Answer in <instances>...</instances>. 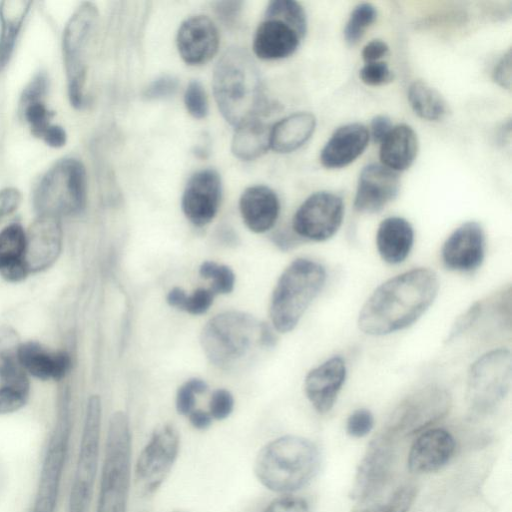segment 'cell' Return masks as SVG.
<instances>
[{
	"label": "cell",
	"instance_id": "obj_1",
	"mask_svg": "<svg viewBox=\"0 0 512 512\" xmlns=\"http://www.w3.org/2000/svg\"><path fill=\"white\" fill-rule=\"evenodd\" d=\"M438 290L437 274L428 268H414L390 278L364 303L358 316V327L372 336L403 330L425 313Z\"/></svg>",
	"mask_w": 512,
	"mask_h": 512
},
{
	"label": "cell",
	"instance_id": "obj_2",
	"mask_svg": "<svg viewBox=\"0 0 512 512\" xmlns=\"http://www.w3.org/2000/svg\"><path fill=\"white\" fill-rule=\"evenodd\" d=\"M212 86L220 113L234 127L259 118L269 106L260 71L241 47H230L219 58Z\"/></svg>",
	"mask_w": 512,
	"mask_h": 512
},
{
	"label": "cell",
	"instance_id": "obj_3",
	"mask_svg": "<svg viewBox=\"0 0 512 512\" xmlns=\"http://www.w3.org/2000/svg\"><path fill=\"white\" fill-rule=\"evenodd\" d=\"M200 342L214 366L233 370L247 363L260 349L274 347L277 337L266 322L232 310L211 318L202 329Z\"/></svg>",
	"mask_w": 512,
	"mask_h": 512
},
{
	"label": "cell",
	"instance_id": "obj_4",
	"mask_svg": "<svg viewBox=\"0 0 512 512\" xmlns=\"http://www.w3.org/2000/svg\"><path fill=\"white\" fill-rule=\"evenodd\" d=\"M320 456L310 440L285 435L265 444L258 452L254 473L267 489L290 493L306 486L317 474Z\"/></svg>",
	"mask_w": 512,
	"mask_h": 512
},
{
	"label": "cell",
	"instance_id": "obj_5",
	"mask_svg": "<svg viewBox=\"0 0 512 512\" xmlns=\"http://www.w3.org/2000/svg\"><path fill=\"white\" fill-rule=\"evenodd\" d=\"M326 281V270L318 262L297 258L280 275L273 290L269 315L275 330H293Z\"/></svg>",
	"mask_w": 512,
	"mask_h": 512
},
{
	"label": "cell",
	"instance_id": "obj_6",
	"mask_svg": "<svg viewBox=\"0 0 512 512\" xmlns=\"http://www.w3.org/2000/svg\"><path fill=\"white\" fill-rule=\"evenodd\" d=\"M132 440L129 418L115 412L109 421L96 512H127Z\"/></svg>",
	"mask_w": 512,
	"mask_h": 512
},
{
	"label": "cell",
	"instance_id": "obj_7",
	"mask_svg": "<svg viewBox=\"0 0 512 512\" xmlns=\"http://www.w3.org/2000/svg\"><path fill=\"white\" fill-rule=\"evenodd\" d=\"M87 176L84 165L75 158L55 163L39 181L33 197L38 215L59 218L80 213L86 205Z\"/></svg>",
	"mask_w": 512,
	"mask_h": 512
},
{
	"label": "cell",
	"instance_id": "obj_8",
	"mask_svg": "<svg viewBox=\"0 0 512 512\" xmlns=\"http://www.w3.org/2000/svg\"><path fill=\"white\" fill-rule=\"evenodd\" d=\"M98 21V10L92 2H83L68 20L62 37L64 65L70 103L79 109L84 105L86 54Z\"/></svg>",
	"mask_w": 512,
	"mask_h": 512
},
{
	"label": "cell",
	"instance_id": "obj_9",
	"mask_svg": "<svg viewBox=\"0 0 512 512\" xmlns=\"http://www.w3.org/2000/svg\"><path fill=\"white\" fill-rule=\"evenodd\" d=\"M512 360L509 350L500 348L485 353L470 367L467 378V402L478 413L493 409L508 394Z\"/></svg>",
	"mask_w": 512,
	"mask_h": 512
},
{
	"label": "cell",
	"instance_id": "obj_10",
	"mask_svg": "<svg viewBox=\"0 0 512 512\" xmlns=\"http://www.w3.org/2000/svg\"><path fill=\"white\" fill-rule=\"evenodd\" d=\"M101 415V400L93 395L87 403L68 512H89L98 469Z\"/></svg>",
	"mask_w": 512,
	"mask_h": 512
},
{
	"label": "cell",
	"instance_id": "obj_11",
	"mask_svg": "<svg viewBox=\"0 0 512 512\" xmlns=\"http://www.w3.org/2000/svg\"><path fill=\"white\" fill-rule=\"evenodd\" d=\"M71 430L68 397H61L58 418L44 456L32 512H54Z\"/></svg>",
	"mask_w": 512,
	"mask_h": 512
},
{
	"label": "cell",
	"instance_id": "obj_12",
	"mask_svg": "<svg viewBox=\"0 0 512 512\" xmlns=\"http://www.w3.org/2000/svg\"><path fill=\"white\" fill-rule=\"evenodd\" d=\"M449 407L446 390L433 385L424 387L399 404L384 433L390 437L415 434L441 419Z\"/></svg>",
	"mask_w": 512,
	"mask_h": 512
},
{
	"label": "cell",
	"instance_id": "obj_13",
	"mask_svg": "<svg viewBox=\"0 0 512 512\" xmlns=\"http://www.w3.org/2000/svg\"><path fill=\"white\" fill-rule=\"evenodd\" d=\"M180 436L172 424L155 428L135 465V478L143 492L154 493L171 471L179 453Z\"/></svg>",
	"mask_w": 512,
	"mask_h": 512
},
{
	"label": "cell",
	"instance_id": "obj_14",
	"mask_svg": "<svg viewBox=\"0 0 512 512\" xmlns=\"http://www.w3.org/2000/svg\"><path fill=\"white\" fill-rule=\"evenodd\" d=\"M343 217L342 198L332 192L319 191L299 206L292 220V228L299 238L325 241L338 231Z\"/></svg>",
	"mask_w": 512,
	"mask_h": 512
},
{
	"label": "cell",
	"instance_id": "obj_15",
	"mask_svg": "<svg viewBox=\"0 0 512 512\" xmlns=\"http://www.w3.org/2000/svg\"><path fill=\"white\" fill-rule=\"evenodd\" d=\"M391 438L383 432L370 443L359 464L351 488L350 497L353 500L365 503L382 490L392 465Z\"/></svg>",
	"mask_w": 512,
	"mask_h": 512
},
{
	"label": "cell",
	"instance_id": "obj_16",
	"mask_svg": "<svg viewBox=\"0 0 512 512\" xmlns=\"http://www.w3.org/2000/svg\"><path fill=\"white\" fill-rule=\"evenodd\" d=\"M221 194V178L216 170L195 172L182 194L181 207L185 217L197 227L209 224L218 212Z\"/></svg>",
	"mask_w": 512,
	"mask_h": 512
},
{
	"label": "cell",
	"instance_id": "obj_17",
	"mask_svg": "<svg viewBox=\"0 0 512 512\" xmlns=\"http://www.w3.org/2000/svg\"><path fill=\"white\" fill-rule=\"evenodd\" d=\"M219 42L216 25L205 15L185 19L176 34L178 53L191 66H199L211 60L218 51Z\"/></svg>",
	"mask_w": 512,
	"mask_h": 512
},
{
	"label": "cell",
	"instance_id": "obj_18",
	"mask_svg": "<svg viewBox=\"0 0 512 512\" xmlns=\"http://www.w3.org/2000/svg\"><path fill=\"white\" fill-rule=\"evenodd\" d=\"M400 189L397 172L382 164H369L358 179L354 207L362 213H375L393 201Z\"/></svg>",
	"mask_w": 512,
	"mask_h": 512
},
{
	"label": "cell",
	"instance_id": "obj_19",
	"mask_svg": "<svg viewBox=\"0 0 512 512\" xmlns=\"http://www.w3.org/2000/svg\"><path fill=\"white\" fill-rule=\"evenodd\" d=\"M441 252L442 261L450 270L469 272L477 269L485 253L482 227L474 221L463 223L446 239Z\"/></svg>",
	"mask_w": 512,
	"mask_h": 512
},
{
	"label": "cell",
	"instance_id": "obj_20",
	"mask_svg": "<svg viewBox=\"0 0 512 512\" xmlns=\"http://www.w3.org/2000/svg\"><path fill=\"white\" fill-rule=\"evenodd\" d=\"M62 238L59 218L38 215L26 233V264L29 273L45 270L57 260Z\"/></svg>",
	"mask_w": 512,
	"mask_h": 512
},
{
	"label": "cell",
	"instance_id": "obj_21",
	"mask_svg": "<svg viewBox=\"0 0 512 512\" xmlns=\"http://www.w3.org/2000/svg\"><path fill=\"white\" fill-rule=\"evenodd\" d=\"M346 378V365L340 356H334L308 372L304 381L305 394L321 414L333 407Z\"/></svg>",
	"mask_w": 512,
	"mask_h": 512
},
{
	"label": "cell",
	"instance_id": "obj_22",
	"mask_svg": "<svg viewBox=\"0 0 512 512\" xmlns=\"http://www.w3.org/2000/svg\"><path fill=\"white\" fill-rule=\"evenodd\" d=\"M455 450L453 436L445 429L435 428L423 432L412 444L407 464L414 473H430L441 469Z\"/></svg>",
	"mask_w": 512,
	"mask_h": 512
},
{
	"label": "cell",
	"instance_id": "obj_23",
	"mask_svg": "<svg viewBox=\"0 0 512 512\" xmlns=\"http://www.w3.org/2000/svg\"><path fill=\"white\" fill-rule=\"evenodd\" d=\"M303 38L287 23L272 17H264L258 25L252 49L262 60H279L291 56Z\"/></svg>",
	"mask_w": 512,
	"mask_h": 512
},
{
	"label": "cell",
	"instance_id": "obj_24",
	"mask_svg": "<svg viewBox=\"0 0 512 512\" xmlns=\"http://www.w3.org/2000/svg\"><path fill=\"white\" fill-rule=\"evenodd\" d=\"M369 131L361 123L345 124L334 131L320 153L321 164L329 169L343 168L366 149Z\"/></svg>",
	"mask_w": 512,
	"mask_h": 512
},
{
	"label": "cell",
	"instance_id": "obj_25",
	"mask_svg": "<svg viewBox=\"0 0 512 512\" xmlns=\"http://www.w3.org/2000/svg\"><path fill=\"white\" fill-rule=\"evenodd\" d=\"M239 211L249 230L264 233L275 225L279 217V198L268 186H250L240 196Z\"/></svg>",
	"mask_w": 512,
	"mask_h": 512
},
{
	"label": "cell",
	"instance_id": "obj_26",
	"mask_svg": "<svg viewBox=\"0 0 512 512\" xmlns=\"http://www.w3.org/2000/svg\"><path fill=\"white\" fill-rule=\"evenodd\" d=\"M18 357L26 372L42 380H60L71 367V357L67 352L50 351L35 341L21 344Z\"/></svg>",
	"mask_w": 512,
	"mask_h": 512
},
{
	"label": "cell",
	"instance_id": "obj_27",
	"mask_svg": "<svg viewBox=\"0 0 512 512\" xmlns=\"http://www.w3.org/2000/svg\"><path fill=\"white\" fill-rule=\"evenodd\" d=\"M414 242V230L404 218H385L378 226L376 246L381 258L389 264H399L409 255Z\"/></svg>",
	"mask_w": 512,
	"mask_h": 512
},
{
	"label": "cell",
	"instance_id": "obj_28",
	"mask_svg": "<svg viewBox=\"0 0 512 512\" xmlns=\"http://www.w3.org/2000/svg\"><path fill=\"white\" fill-rule=\"evenodd\" d=\"M418 153V138L407 124L393 126L380 143L381 164L395 172L408 169Z\"/></svg>",
	"mask_w": 512,
	"mask_h": 512
},
{
	"label": "cell",
	"instance_id": "obj_29",
	"mask_svg": "<svg viewBox=\"0 0 512 512\" xmlns=\"http://www.w3.org/2000/svg\"><path fill=\"white\" fill-rule=\"evenodd\" d=\"M315 127L313 114L293 113L271 126L270 148L277 153H291L310 139Z\"/></svg>",
	"mask_w": 512,
	"mask_h": 512
},
{
	"label": "cell",
	"instance_id": "obj_30",
	"mask_svg": "<svg viewBox=\"0 0 512 512\" xmlns=\"http://www.w3.org/2000/svg\"><path fill=\"white\" fill-rule=\"evenodd\" d=\"M26 264V233L13 223L0 232V274L11 282L23 280L28 274Z\"/></svg>",
	"mask_w": 512,
	"mask_h": 512
},
{
	"label": "cell",
	"instance_id": "obj_31",
	"mask_svg": "<svg viewBox=\"0 0 512 512\" xmlns=\"http://www.w3.org/2000/svg\"><path fill=\"white\" fill-rule=\"evenodd\" d=\"M270 134L271 125L259 118L249 120L235 127L231 152L239 160H255L270 149Z\"/></svg>",
	"mask_w": 512,
	"mask_h": 512
},
{
	"label": "cell",
	"instance_id": "obj_32",
	"mask_svg": "<svg viewBox=\"0 0 512 512\" xmlns=\"http://www.w3.org/2000/svg\"><path fill=\"white\" fill-rule=\"evenodd\" d=\"M31 4L30 1H4L0 5V73L10 61Z\"/></svg>",
	"mask_w": 512,
	"mask_h": 512
},
{
	"label": "cell",
	"instance_id": "obj_33",
	"mask_svg": "<svg viewBox=\"0 0 512 512\" xmlns=\"http://www.w3.org/2000/svg\"><path fill=\"white\" fill-rule=\"evenodd\" d=\"M408 101L413 111L428 121H438L447 112L446 102L441 94L421 80L414 81L409 86Z\"/></svg>",
	"mask_w": 512,
	"mask_h": 512
},
{
	"label": "cell",
	"instance_id": "obj_34",
	"mask_svg": "<svg viewBox=\"0 0 512 512\" xmlns=\"http://www.w3.org/2000/svg\"><path fill=\"white\" fill-rule=\"evenodd\" d=\"M0 387V414L15 412L23 407L29 395L26 372L20 371L2 380Z\"/></svg>",
	"mask_w": 512,
	"mask_h": 512
},
{
	"label": "cell",
	"instance_id": "obj_35",
	"mask_svg": "<svg viewBox=\"0 0 512 512\" xmlns=\"http://www.w3.org/2000/svg\"><path fill=\"white\" fill-rule=\"evenodd\" d=\"M265 17L279 19L304 38L307 31V17L303 6L294 0H273L268 3Z\"/></svg>",
	"mask_w": 512,
	"mask_h": 512
},
{
	"label": "cell",
	"instance_id": "obj_36",
	"mask_svg": "<svg viewBox=\"0 0 512 512\" xmlns=\"http://www.w3.org/2000/svg\"><path fill=\"white\" fill-rule=\"evenodd\" d=\"M20 338L10 326L0 327V378L22 369L19 362ZM24 369V368H23Z\"/></svg>",
	"mask_w": 512,
	"mask_h": 512
},
{
	"label": "cell",
	"instance_id": "obj_37",
	"mask_svg": "<svg viewBox=\"0 0 512 512\" xmlns=\"http://www.w3.org/2000/svg\"><path fill=\"white\" fill-rule=\"evenodd\" d=\"M416 497V489L410 485L399 487L383 503H360L352 512H408Z\"/></svg>",
	"mask_w": 512,
	"mask_h": 512
},
{
	"label": "cell",
	"instance_id": "obj_38",
	"mask_svg": "<svg viewBox=\"0 0 512 512\" xmlns=\"http://www.w3.org/2000/svg\"><path fill=\"white\" fill-rule=\"evenodd\" d=\"M376 8L367 2L358 4L351 12L344 29V37L349 45H355L363 37L367 28L375 21Z\"/></svg>",
	"mask_w": 512,
	"mask_h": 512
},
{
	"label": "cell",
	"instance_id": "obj_39",
	"mask_svg": "<svg viewBox=\"0 0 512 512\" xmlns=\"http://www.w3.org/2000/svg\"><path fill=\"white\" fill-rule=\"evenodd\" d=\"M199 274L211 281L210 290L214 295L229 294L234 289L235 274L227 265L204 261L199 267Z\"/></svg>",
	"mask_w": 512,
	"mask_h": 512
},
{
	"label": "cell",
	"instance_id": "obj_40",
	"mask_svg": "<svg viewBox=\"0 0 512 512\" xmlns=\"http://www.w3.org/2000/svg\"><path fill=\"white\" fill-rule=\"evenodd\" d=\"M184 105L187 112L195 119H203L209 112L208 97L203 85L192 80L184 92Z\"/></svg>",
	"mask_w": 512,
	"mask_h": 512
},
{
	"label": "cell",
	"instance_id": "obj_41",
	"mask_svg": "<svg viewBox=\"0 0 512 512\" xmlns=\"http://www.w3.org/2000/svg\"><path fill=\"white\" fill-rule=\"evenodd\" d=\"M208 389L207 383L199 378H192L183 383L177 390L176 410L181 415L188 416L195 406V395L202 394Z\"/></svg>",
	"mask_w": 512,
	"mask_h": 512
},
{
	"label": "cell",
	"instance_id": "obj_42",
	"mask_svg": "<svg viewBox=\"0 0 512 512\" xmlns=\"http://www.w3.org/2000/svg\"><path fill=\"white\" fill-rule=\"evenodd\" d=\"M178 87V78L166 74L151 81L143 90L142 96L147 101L163 100L172 97Z\"/></svg>",
	"mask_w": 512,
	"mask_h": 512
},
{
	"label": "cell",
	"instance_id": "obj_43",
	"mask_svg": "<svg viewBox=\"0 0 512 512\" xmlns=\"http://www.w3.org/2000/svg\"><path fill=\"white\" fill-rule=\"evenodd\" d=\"M21 110L31 127L32 133L40 138L43 131L51 124L49 120L54 114L48 110L43 102L31 103Z\"/></svg>",
	"mask_w": 512,
	"mask_h": 512
},
{
	"label": "cell",
	"instance_id": "obj_44",
	"mask_svg": "<svg viewBox=\"0 0 512 512\" xmlns=\"http://www.w3.org/2000/svg\"><path fill=\"white\" fill-rule=\"evenodd\" d=\"M361 81L368 86H381L389 83L393 74L383 61L365 63L359 72Z\"/></svg>",
	"mask_w": 512,
	"mask_h": 512
},
{
	"label": "cell",
	"instance_id": "obj_45",
	"mask_svg": "<svg viewBox=\"0 0 512 512\" xmlns=\"http://www.w3.org/2000/svg\"><path fill=\"white\" fill-rule=\"evenodd\" d=\"M374 426V417L371 411L365 408L353 411L346 422V432L351 437L366 436Z\"/></svg>",
	"mask_w": 512,
	"mask_h": 512
},
{
	"label": "cell",
	"instance_id": "obj_46",
	"mask_svg": "<svg viewBox=\"0 0 512 512\" xmlns=\"http://www.w3.org/2000/svg\"><path fill=\"white\" fill-rule=\"evenodd\" d=\"M214 297L210 288H198L193 293L187 294L181 310L192 315L204 314L213 304Z\"/></svg>",
	"mask_w": 512,
	"mask_h": 512
},
{
	"label": "cell",
	"instance_id": "obj_47",
	"mask_svg": "<svg viewBox=\"0 0 512 512\" xmlns=\"http://www.w3.org/2000/svg\"><path fill=\"white\" fill-rule=\"evenodd\" d=\"M48 89V77L43 71L37 73L32 80L25 86L20 96V108L35 103L42 102Z\"/></svg>",
	"mask_w": 512,
	"mask_h": 512
},
{
	"label": "cell",
	"instance_id": "obj_48",
	"mask_svg": "<svg viewBox=\"0 0 512 512\" xmlns=\"http://www.w3.org/2000/svg\"><path fill=\"white\" fill-rule=\"evenodd\" d=\"M234 398L226 389L215 390L209 401V413L213 419L223 420L233 411Z\"/></svg>",
	"mask_w": 512,
	"mask_h": 512
},
{
	"label": "cell",
	"instance_id": "obj_49",
	"mask_svg": "<svg viewBox=\"0 0 512 512\" xmlns=\"http://www.w3.org/2000/svg\"><path fill=\"white\" fill-rule=\"evenodd\" d=\"M263 512H310V508L304 498L286 494L273 499Z\"/></svg>",
	"mask_w": 512,
	"mask_h": 512
},
{
	"label": "cell",
	"instance_id": "obj_50",
	"mask_svg": "<svg viewBox=\"0 0 512 512\" xmlns=\"http://www.w3.org/2000/svg\"><path fill=\"white\" fill-rule=\"evenodd\" d=\"M481 313V303L475 302L462 315H460L452 325L449 334L445 340L449 343L456 339L459 335L469 329L477 320Z\"/></svg>",
	"mask_w": 512,
	"mask_h": 512
},
{
	"label": "cell",
	"instance_id": "obj_51",
	"mask_svg": "<svg viewBox=\"0 0 512 512\" xmlns=\"http://www.w3.org/2000/svg\"><path fill=\"white\" fill-rule=\"evenodd\" d=\"M242 1H217L214 3V11L225 25H234L241 13Z\"/></svg>",
	"mask_w": 512,
	"mask_h": 512
},
{
	"label": "cell",
	"instance_id": "obj_52",
	"mask_svg": "<svg viewBox=\"0 0 512 512\" xmlns=\"http://www.w3.org/2000/svg\"><path fill=\"white\" fill-rule=\"evenodd\" d=\"M22 201L21 192L14 187L0 190V220L12 214Z\"/></svg>",
	"mask_w": 512,
	"mask_h": 512
},
{
	"label": "cell",
	"instance_id": "obj_53",
	"mask_svg": "<svg viewBox=\"0 0 512 512\" xmlns=\"http://www.w3.org/2000/svg\"><path fill=\"white\" fill-rule=\"evenodd\" d=\"M493 80L501 87H511V50L509 49L498 61L493 70Z\"/></svg>",
	"mask_w": 512,
	"mask_h": 512
},
{
	"label": "cell",
	"instance_id": "obj_54",
	"mask_svg": "<svg viewBox=\"0 0 512 512\" xmlns=\"http://www.w3.org/2000/svg\"><path fill=\"white\" fill-rule=\"evenodd\" d=\"M389 52L388 45L379 39L368 42L362 50V59L365 63L381 61Z\"/></svg>",
	"mask_w": 512,
	"mask_h": 512
},
{
	"label": "cell",
	"instance_id": "obj_55",
	"mask_svg": "<svg viewBox=\"0 0 512 512\" xmlns=\"http://www.w3.org/2000/svg\"><path fill=\"white\" fill-rule=\"evenodd\" d=\"M393 125L389 117L385 115L375 116L370 123L369 137L376 143H381L392 129Z\"/></svg>",
	"mask_w": 512,
	"mask_h": 512
},
{
	"label": "cell",
	"instance_id": "obj_56",
	"mask_svg": "<svg viewBox=\"0 0 512 512\" xmlns=\"http://www.w3.org/2000/svg\"><path fill=\"white\" fill-rule=\"evenodd\" d=\"M40 138H42L47 145L59 148L65 145L67 134L61 126L50 124L43 131Z\"/></svg>",
	"mask_w": 512,
	"mask_h": 512
},
{
	"label": "cell",
	"instance_id": "obj_57",
	"mask_svg": "<svg viewBox=\"0 0 512 512\" xmlns=\"http://www.w3.org/2000/svg\"><path fill=\"white\" fill-rule=\"evenodd\" d=\"M189 421L192 426L198 430L207 429L212 423V417L209 412L202 409H194L188 415Z\"/></svg>",
	"mask_w": 512,
	"mask_h": 512
},
{
	"label": "cell",
	"instance_id": "obj_58",
	"mask_svg": "<svg viewBox=\"0 0 512 512\" xmlns=\"http://www.w3.org/2000/svg\"><path fill=\"white\" fill-rule=\"evenodd\" d=\"M186 296L187 294L182 288L174 287L168 292L166 301L171 307L181 310Z\"/></svg>",
	"mask_w": 512,
	"mask_h": 512
}]
</instances>
